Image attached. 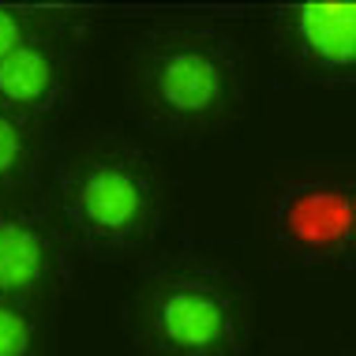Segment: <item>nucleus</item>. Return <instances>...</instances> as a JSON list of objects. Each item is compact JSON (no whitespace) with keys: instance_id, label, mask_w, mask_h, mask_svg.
Masks as SVG:
<instances>
[{"instance_id":"6","label":"nucleus","mask_w":356,"mask_h":356,"mask_svg":"<svg viewBox=\"0 0 356 356\" xmlns=\"http://www.w3.org/2000/svg\"><path fill=\"white\" fill-rule=\"evenodd\" d=\"M79 75V49L64 34V26L53 23L49 31L34 34L12 56L0 60V105L42 124L72 102Z\"/></svg>"},{"instance_id":"4","label":"nucleus","mask_w":356,"mask_h":356,"mask_svg":"<svg viewBox=\"0 0 356 356\" xmlns=\"http://www.w3.org/2000/svg\"><path fill=\"white\" fill-rule=\"evenodd\" d=\"M274 236L307 270L349 263L353 248V180L349 169L312 172L282 191L274 207Z\"/></svg>"},{"instance_id":"2","label":"nucleus","mask_w":356,"mask_h":356,"mask_svg":"<svg viewBox=\"0 0 356 356\" xmlns=\"http://www.w3.org/2000/svg\"><path fill=\"white\" fill-rule=\"evenodd\" d=\"M252 289L221 263H169L147 277L131 312L143 356H244Z\"/></svg>"},{"instance_id":"3","label":"nucleus","mask_w":356,"mask_h":356,"mask_svg":"<svg viewBox=\"0 0 356 356\" xmlns=\"http://www.w3.org/2000/svg\"><path fill=\"white\" fill-rule=\"evenodd\" d=\"M60 214L94 252H136L161 225V180L131 143L75 147L56 169Z\"/></svg>"},{"instance_id":"10","label":"nucleus","mask_w":356,"mask_h":356,"mask_svg":"<svg viewBox=\"0 0 356 356\" xmlns=\"http://www.w3.org/2000/svg\"><path fill=\"white\" fill-rule=\"evenodd\" d=\"M56 19L42 12H26V8H0V60L12 56L23 42H31L34 34L49 31Z\"/></svg>"},{"instance_id":"8","label":"nucleus","mask_w":356,"mask_h":356,"mask_svg":"<svg viewBox=\"0 0 356 356\" xmlns=\"http://www.w3.org/2000/svg\"><path fill=\"white\" fill-rule=\"evenodd\" d=\"M38 165H42L38 124L0 105V195L26 188L34 180Z\"/></svg>"},{"instance_id":"9","label":"nucleus","mask_w":356,"mask_h":356,"mask_svg":"<svg viewBox=\"0 0 356 356\" xmlns=\"http://www.w3.org/2000/svg\"><path fill=\"white\" fill-rule=\"evenodd\" d=\"M45 326L38 304L0 300V356H42Z\"/></svg>"},{"instance_id":"1","label":"nucleus","mask_w":356,"mask_h":356,"mask_svg":"<svg viewBox=\"0 0 356 356\" xmlns=\"http://www.w3.org/2000/svg\"><path fill=\"white\" fill-rule=\"evenodd\" d=\"M128 102L136 120L169 136H199L244 102L240 49L214 26H169L139 42Z\"/></svg>"},{"instance_id":"7","label":"nucleus","mask_w":356,"mask_h":356,"mask_svg":"<svg viewBox=\"0 0 356 356\" xmlns=\"http://www.w3.org/2000/svg\"><path fill=\"white\" fill-rule=\"evenodd\" d=\"M277 42L296 68L323 83H353L356 64V8L349 0L334 4H296L277 12Z\"/></svg>"},{"instance_id":"5","label":"nucleus","mask_w":356,"mask_h":356,"mask_svg":"<svg viewBox=\"0 0 356 356\" xmlns=\"http://www.w3.org/2000/svg\"><path fill=\"white\" fill-rule=\"evenodd\" d=\"M68 277L64 229L42 207H0V300L42 304Z\"/></svg>"}]
</instances>
